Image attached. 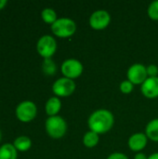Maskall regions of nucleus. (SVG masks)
<instances>
[{"label": "nucleus", "mask_w": 158, "mask_h": 159, "mask_svg": "<svg viewBox=\"0 0 158 159\" xmlns=\"http://www.w3.org/2000/svg\"><path fill=\"white\" fill-rule=\"evenodd\" d=\"M75 89V83L67 77H61L56 80L52 86V90L57 96L66 97L71 95Z\"/></svg>", "instance_id": "6"}, {"label": "nucleus", "mask_w": 158, "mask_h": 159, "mask_svg": "<svg viewBox=\"0 0 158 159\" xmlns=\"http://www.w3.org/2000/svg\"><path fill=\"white\" fill-rule=\"evenodd\" d=\"M99 142V135L98 133L89 130L88 131L83 137V143L87 147H94Z\"/></svg>", "instance_id": "16"}, {"label": "nucleus", "mask_w": 158, "mask_h": 159, "mask_svg": "<svg viewBox=\"0 0 158 159\" xmlns=\"http://www.w3.org/2000/svg\"><path fill=\"white\" fill-rule=\"evenodd\" d=\"M42 69H43V72L47 75H55V73L57 71V66H56L55 62L50 58H47L43 61Z\"/></svg>", "instance_id": "17"}, {"label": "nucleus", "mask_w": 158, "mask_h": 159, "mask_svg": "<svg viewBox=\"0 0 158 159\" xmlns=\"http://www.w3.org/2000/svg\"><path fill=\"white\" fill-rule=\"evenodd\" d=\"M148 15L154 20H158V0L153 1L148 7Z\"/></svg>", "instance_id": "19"}, {"label": "nucleus", "mask_w": 158, "mask_h": 159, "mask_svg": "<svg viewBox=\"0 0 158 159\" xmlns=\"http://www.w3.org/2000/svg\"><path fill=\"white\" fill-rule=\"evenodd\" d=\"M1 138H2V134H1V130H0V141H1Z\"/></svg>", "instance_id": "26"}, {"label": "nucleus", "mask_w": 158, "mask_h": 159, "mask_svg": "<svg viewBox=\"0 0 158 159\" xmlns=\"http://www.w3.org/2000/svg\"><path fill=\"white\" fill-rule=\"evenodd\" d=\"M148 159H158V153H155V154H153V155H151Z\"/></svg>", "instance_id": "25"}, {"label": "nucleus", "mask_w": 158, "mask_h": 159, "mask_svg": "<svg viewBox=\"0 0 158 159\" xmlns=\"http://www.w3.org/2000/svg\"><path fill=\"white\" fill-rule=\"evenodd\" d=\"M146 135L151 140L158 142V118L150 121L146 127Z\"/></svg>", "instance_id": "15"}, {"label": "nucleus", "mask_w": 158, "mask_h": 159, "mask_svg": "<svg viewBox=\"0 0 158 159\" xmlns=\"http://www.w3.org/2000/svg\"><path fill=\"white\" fill-rule=\"evenodd\" d=\"M61 72L65 77L73 79L78 77L83 72L82 63L75 59H68L61 64Z\"/></svg>", "instance_id": "7"}, {"label": "nucleus", "mask_w": 158, "mask_h": 159, "mask_svg": "<svg viewBox=\"0 0 158 159\" xmlns=\"http://www.w3.org/2000/svg\"><path fill=\"white\" fill-rule=\"evenodd\" d=\"M61 107V100L58 97H52L46 103V112L49 116H54L59 113Z\"/></svg>", "instance_id": "12"}, {"label": "nucleus", "mask_w": 158, "mask_h": 159, "mask_svg": "<svg viewBox=\"0 0 158 159\" xmlns=\"http://www.w3.org/2000/svg\"><path fill=\"white\" fill-rule=\"evenodd\" d=\"M7 0H0V9L4 8V7H5V6L7 5Z\"/></svg>", "instance_id": "24"}, {"label": "nucleus", "mask_w": 158, "mask_h": 159, "mask_svg": "<svg viewBox=\"0 0 158 159\" xmlns=\"http://www.w3.org/2000/svg\"><path fill=\"white\" fill-rule=\"evenodd\" d=\"M147 75H149V77H156L158 74V67L155 64H150L147 68Z\"/></svg>", "instance_id": "21"}, {"label": "nucleus", "mask_w": 158, "mask_h": 159, "mask_svg": "<svg viewBox=\"0 0 158 159\" xmlns=\"http://www.w3.org/2000/svg\"><path fill=\"white\" fill-rule=\"evenodd\" d=\"M88 123L90 130L98 134L104 133L112 129L114 125V116L108 110L100 109L90 115Z\"/></svg>", "instance_id": "1"}, {"label": "nucleus", "mask_w": 158, "mask_h": 159, "mask_svg": "<svg viewBox=\"0 0 158 159\" xmlns=\"http://www.w3.org/2000/svg\"><path fill=\"white\" fill-rule=\"evenodd\" d=\"M135 159H148V157H146V156L142 153H139L135 156Z\"/></svg>", "instance_id": "23"}, {"label": "nucleus", "mask_w": 158, "mask_h": 159, "mask_svg": "<svg viewBox=\"0 0 158 159\" xmlns=\"http://www.w3.org/2000/svg\"><path fill=\"white\" fill-rule=\"evenodd\" d=\"M120 89L124 93H129L133 89V84L129 80H125L120 84Z\"/></svg>", "instance_id": "20"}, {"label": "nucleus", "mask_w": 158, "mask_h": 159, "mask_svg": "<svg viewBox=\"0 0 158 159\" xmlns=\"http://www.w3.org/2000/svg\"><path fill=\"white\" fill-rule=\"evenodd\" d=\"M111 20L110 14L106 10H96L89 18V23L92 28L102 30L105 28Z\"/></svg>", "instance_id": "9"}, {"label": "nucleus", "mask_w": 158, "mask_h": 159, "mask_svg": "<svg viewBox=\"0 0 158 159\" xmlns=\"http://www.w3.org/2000/svg\"><path fill=\"white\" fill-rule=\"evenodd\" d=\"M36 48H37L38 53L42 57H44L45 59L50 58L55 53L56 48H57L56 40L51 35H48V34L43 35L42 37L39 38L37 45H36Z\"/></svg>", "instance_id": "5"}, {"label": "nucleus", "mask_w": 158, "mask_h": 159, "mask_svg": "<svg viewBox=\"0 0 158 159\" xmlns=\"http://www.w3.org/2000/svg\"><path fill=\"white\" fill-rule=\"evenodd\" d=\"M51 30L57 36L68 37L74 34L76 25L75 22L69 18H61L51 24Z\"/></svg>", "instance_id": "3"}, {"label": "nucleus", "mask_w": 158, "mask_h": 159, "mask_svg": "<svg viewBox=\"0 0 158 159\" xmlns=\"http://www.w3.org/2000/svg\"><path fill=\"white\" fill-rule=\"evenodd\" d=\"M0 159H17V149L11 143H5L0 147Z\"/></svg>", "instance_id": "13"}, {"label": "nucleus", "mask_w": 158, "mask_h": 159, "mask_svg": "<svg viewBox=\"0 0 158 159\" xmlns=\"http://www.w3.org/2000/svg\"><path fill=\"white\" fill-rule=\"evenodd\" d=\"M107 159H129L128 157L125 155V154H122V153H114L112 155H110Z\"/></svg>", "instance_id": "22"}, {"label": "nucleus", "mask_w": 158, "mask_h": 159, "mask_svg": "<svg viewBox=\"0 0 158 159\" xmlns=\"http://www.w3.org/2000/svg\"><path fill=\"white\" fill-rule=\"evenodd\" d=\"M142 91L147 98H156L158 96V77H148L142 85Z\"/></svg>", "instance_id": "10"}, {"label": "nucleus", "mask_w": 158, "mask_h": 159, "mask_svg": "<svg viewBox=\"0 0 158 159\" xmlns=\"http://www.w3.org/2000/svg\"><path fill=\"white\" fill-rule=\"evenodd\" d=\"M128 77L132 84H142L147 79V71L145 66L141 63L131 65L128 71Z\"/></svg>", "instance_id": "8"}, {"label": "nucleus", "mask_w": 158, "mask_h": 159, "mask_svg": "<svg viewBox=\"0 0 158 159\" xmlns=\"http://www.w3.org/2000/svg\"><path fill=\"white\" fill-rule=\"evenodd\" d=\"M46 130L50 137L58 139L65 134L67 124L61 116H49L46 121Z\"/></svg>", "instance_id": "2"}, {"label": "nucleus", "mask_w": 158, "mask_h": 159, "mask_svg": "<svg viewBox=\"0 0 158 159\" xmlns=\"http://www.w3.org/2000/svg\"><path fill=\"white\" fill-rule=\"evenodd\" d=\"M41 16H42V19L44 20L45 22L50 23V24H53L58 20L55 10H53L52 8H49V7H47V8L43 9L42 13H41Z\"/></svg>", "instance_id": "18"}, {"label": "nucleus", "mask_w": 158, "mask_h": 159, "mask_svg": "<svg viewBox=\"0 0 158 159\" xmlns=\"http://www.w3.org/2000/svg\"><path fill=\"white\" fill-rule=\"evenodd\" d=\"M147 143V136L143 133H135L129 140V146L132 151H141Z\"/></svg>", "instance_id": "11"}, {"label": "nucleus", "mask_w": 158, "mask_h": 159, "mask_svg": "<svg viewBox=\"0 0 158 159\" xmlns=\"http://www.w3.org/2000/svg\"><path fill=\"white\" fill-rule=\"evenodd\" d=\"M13 145L18 151L25 152L31 148L32 142H31L30 138H28L27 136H20L14 141Z\"/></svg>", "instance_id": "14"}, {"label": "nucleus", "mask_w": 158, "mask_h": 159, "mask_svg": "<svg viewBox=\"0 0 158 159\" xmlns=\"http://www.w3.org/2000/svg\"><path fill=\"white\" fill-rule=\"evenodd\" d=\"M37 113L36 105L31 101H24L18 104L16 108V116L21 122L32 121Z\"/></svg>", "instance_id": "4"}]
</instances>
